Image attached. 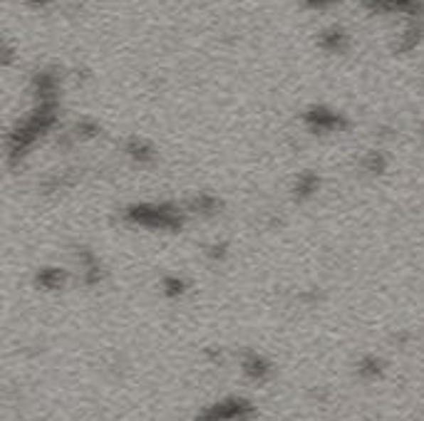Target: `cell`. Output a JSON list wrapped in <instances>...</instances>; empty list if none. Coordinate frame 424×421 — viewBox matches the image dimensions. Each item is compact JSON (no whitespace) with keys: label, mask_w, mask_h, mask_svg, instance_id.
<instances>
[{"label":"cell","mask_w":424,"mask_h":421,"mask_svg":"<svg viewBox=\"0 0 424 421\" xmlns=\"http://www.w3.org/2000/svg\"><path fill=\"white\" fill-rule=\"evenodd\" d=\"M243 372H246L251 379H255V382H263V379L270 374V367L263 357H258V354H248V357L243 359Z\"/></svg>","instance_id":"cell-1"}]
</instances>
